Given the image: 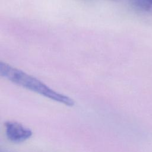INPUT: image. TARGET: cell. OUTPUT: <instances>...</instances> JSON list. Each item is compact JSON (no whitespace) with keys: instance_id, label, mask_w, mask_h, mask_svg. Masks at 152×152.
Segmentation results:
<instances>
[{"instance_id":"3957f363","label":"cell","mask_w":152,"mask_h":152,"mask_svg":"<svg viewBox=\"0 0 152 152\" xmlns=\"http://www.w3.org/2000/svg\"><path fill=\"white\" fill-rule=\"evenodd\" d=\"M147 1H148L149 3L150 4H152V0H146Z\"/></svg>"},{"instance_id":"7a4b0ae2","label":"cell","mask_w":152,"mask_h":152,"mask_svg":"<svg viewBox=\"0 0 152 152\" xmlns=\"http://www.w3.org/2000/svg\"><path fill=\"white\" fill-rule=\"evenodd\" d=\"M5 125L7 137L12 142H21L29 139L32 135V131L19 122L8 121Z\"/></svg>"},{"instance_id":"6da1fadb","label":"cell","mask_w":152,"mask_h":152,"mask_svg":"<svg viewBox=\"0 0 152 152\" xmlns=\"http://www.w3.org/2000/svg\"><path fill=\"white\" fill-rule=\"evenodd\" d=\"M0 75L15 84L55 102L69 106L74 104V100L69 97L53 90L36 78L1 61Z\"/></svg>"}]
</instances>
